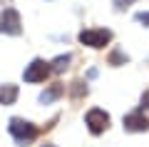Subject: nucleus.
I'll list each match as a JSON object with an SVG mask.
<instances>
[{
    "label": "nucleus",
    "instance_id": "obj_13",
    "mask_svg": "<svg viewBox=\"0 0 149 147\" xmlns=\"http://www.w3.org/2000/svg\"><path fill=\"white\" fill-rule=\"evenodd\" d=\"M45 147H52V145H45Z\"/></svg>",
    "mask_w": 149,
    "mask_h": 147
},
{
    "label": "nucleus",
    "instance_id": "obj_2",
    "mask_svg": "<svg viewBox=\"0 0 149 147\" xmlns=\"http://www.w3.org/2000/svg\"><path fill=\"white\" fill-rule=\"evenodd\" d=\"M112 40V32L104 30V27H90V30H82L80 32V42L82 45H90V47H104L107 42Z\"/></svg>",
    "mask_w": 149,
    "mask_h": 147
},
{
    "label": "nucleus",
    "instance_id": "obj_9",
    "mask_svg": "<svg viewBox=\"0 0 149 147\" xmlns=\"http://www.w3.org/2000/svg\"><path fill=\"white\" fill-rule=\"evenodd\" d=\"M60 92H62V87H52V90H47V92H42V95H40V102H45V105H47V102H52Z\"/></svg>",
    "mask_w": 149,
    "mask_h": 147
},
{
    "label": "nucleus",
    "instance_id": "obj_12",
    "mask_svg": "<svg viewBox=\"0 0 149 147\" xmlns=\"http://www.w3.org/2000/svg\"><path fill=\"white\" fill-rule=\"evenodd\" d=\"M119 60H127V55H122V53H114V55H112V63H119Z\"/></svg>",
    "mask_w": 149,
    "mask_h": 147
},
{
    "label": "nucleus",
    "instance_id": "obj_10",
    "mask_svg": "<svg viewBox=\"0 0 149 147\" xmlns=\"http://www.w3.org/2000/svg\"><path fill=\"white\" fill-rule=\"evenodd\" d=\"M137 20H139V23H147V27H149V13H139Z\"/></svg>",
    "mask_w": 149,
    "mask_h": 147
},
{
    "label": "nucleus",
    "instance_id": "obj_7",
    "mask_svg": "<svg viewBox=\"0 0 149 147\" xmlns=\"http://www.w3.org/2000/svg\"><path fill=\"white\" fill-rule=\"evenodd\" d=\"M15 97H17L15 85H3V87H0V105H13Z\"/></svg>",
    "mask_w": 149,
    "mask_h": 147
},
{
    "label": "nucleus",
    "instance_id": "obj_4",
    "mask_svg": "<svg viewBox=\"0 0 149 147\" xmlns=\"http://www.w3.org/2000/svg\"><path fill=\"white\" fill-rule=\"evenodd\" d=\"M22 23H20V15H17L15 8H5L3 15H0V30L5 32V35H20L22 32Z\"/></svg>",
    "mask_w": 149,
    "mask_h": 147
},
{
    "label": "nucleus",
    "instance_id": "obj_11",
    "mask_svg": "<svg viewBox=\"0 0 149 147\" xmlns=\"http://www.w3.org/2000/svg\"><path fill=\"white\" fill-rule=\"evenodd\" d=\"M144 107L149 110V92H144V95H142V110H144Z\"/></svg>",
    "mask_w": 149,
    "mask_h": 147
},
{
    "label": "nucleus",
    "instance_id": "obj_3",
    "mask_svg": "<svg viewBox=\"0 0 149 147\" xmlns=\"http://www.w3.org/2000/svg\"><path fill=\"white\" fill-rule=\"evenodd\" d=\"M50 72H52L50 63H45V60H32V63L25 68L22 75H25V82H45Z\"/></svg>",
    "mask_w": 149,
    "mask_h": 147
},
{
    "label": "nucleus",
    "instance_id": "obj_1",
    "mask_svg": "<svg viewBox=\"0 0 149 147\" xmlns=\"http://www.w3.org/2000/svg\"><path fill=\"white\" fill-rule=\"evenodd\" d=\"M8 130H10V135L15 137V142H17V145H30V142L37 137L35 125H30V122L20 120V117H13V120H10V125H8Z\"/></svg>",
    "mask_w": 149,
    "mask_h": 147
},
{
    "label": "nucleus",
    "instance_id": "obj_8",
    "mask_svg": "<svg viewBox=\"0 0 149 147\" xmlns=\"http://www.w3.org/2000/svg\"><path fill=\"white\" fill-rule=\"evenodd\" d=\"M70 55H60V58H55V63H52V72H65L67 70V65H70Z\"/></svg>",
    "mask_w": 149,
    "mask_h": 147
},
{
    "label": "nucleus",
    "instance_id": "obj_6",
    "mask_svg": "<svg viewBox=\"0 0 149 147\" xmlns=\"http://www.w3.org/2000/svg\"><path fill=\"white\" fill-rule=\"evenodd\" d=\"M124 130H129V132H147L149 130V120L142 115V112H132V115L124 117Z\"/></svg>",
    "mask_w": 149,
    "mask_h": 147
},
{
    "label": "nucleus",
    "instance_id": "obj_5",
    "mask_svg": "<svg viewBox=\"0 0 149 147\" xmlns=\"http://www.w3.org/2000/svg\"><path fill=\"white\" fill-rule=\"evenodd\" d=\"M85 122H87V127H90L92 135H100V132H104L107 125H109V115H107L104 110H100V107H95V110L87 112Z\"/></svg>",
    "mask_w": 149,
    "mask_h": 147
}]
</instances>
